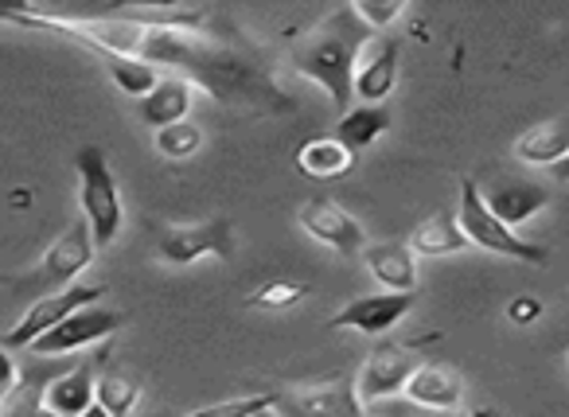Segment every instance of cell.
Returning a JSON list of instances; mask_svg holds the SVG:
<instances>
[{
	"label": "cell",
	"mask_w": 569,
	"mask_h": 417,
	"mask_svg": "<svg viewBox=\"0 0 569 417\" xmlns=\"http://www.w3.org/2000/svg\"><path fill=\"white\" fill-rule=\"evenodd\" d=\"M51 370L32 367V370H20L17 383L4 390L0 398V417H56L48 406H43V390L51 383Z\"/></svg>",
	"instance_id": "obj_22"
},
{
	"label": "cell",
	"mask_w": 569,
	"mask_h": 417,
	"mask_svg": "<svg viewBox=\"0 0 569 417\" xmlns=\"http://www.w3.org/2000/svg\"><path fill=\"white\" fill-rule=\"evenodd\" d=\"M515 157L522 165H538V168H553L569 157V113L550 118L542 126H530L527 133L515 141Z\"/></svg>",
	"instance_id": "obj_20"
},
{
	"label": "cell",
	"mask_w": 569,
	"mask_h": 417,
	"mask_svg": "<svg viewBox=\"0 0 569 417\" xmlns=\"http://www.w3.org/2000/svg\"><path fill=\"white\" fill-rule=\"evenodd\" d=\"M106 12L113 20L144 28V32H191V36L211 17L203 4H113Z\"/></svg>",
	"instance_id": "obj_16"
},
{
	"label": "cell",
	"mask_w": 569,
	"mask_h": 417,
	"mask_svg": "<svg viewBox=\"0 0 569 417\" xmlns=\"http://www.w3.org/2000/svg\"><path fill=\"white\" fill-rule=\"evenodd\" d=\"M297 222H301L305 235L332 246V250L343 254V258H356V254H363V246H367V235H363V227H359L356 215L328 196H312L309 203L297 211Z\"/></svg>",
	"instance_id": "obj_10"
},
{
	"label": "cell",
	"mask_w": 569,
	"mask_h": 417,
	"mask_svg": "<svg viewBox=\"0 0 569 417\" xmlns=\"http://www.w3.org/2000/svg\"><path fill=\"white\" fill-rule=\"evenodd\" d=\"M191 102H196V87H191L188 79L168 75V79H160L157 87L137 102V113H141L144 126L168 129V126H176V121H188Z\"/></svg>",
	"instance_id": "obj_18"
},
{
	"label": "cell",
	"mask_w": 569,
	"mask_h": 417,
	"mask_svg": "<svg viewBox=\"0 0 569 417\" xmlns=\"http://www.w3.org/2000/svg\"><path fill=\"white\" fill-rule=\"evenodd\" d=\"M553 180L569 183V157H566V160H561V165H553Z\"/></svg>",
	"instance_id": "obj_33"
},
{
	"label": "cell",
	"mask_w": 569,
	"mask_h": 417,
	"mask_svg": "<svg viewBox=\"0 0 569 417\" xmlns=\"http://www.w3.org/2000/svg\"><path fill=\"white\" fill-rule=\"evenodd\" d=\"M398 59H402L398 40L371 36L367 48L359 51V63H356V82H351L356 98H363L367 106H379L398 82Z\"/></svg>",
	"instance_id": "obj_13"
},
{
	"label": "cell",
	"mask_w": 569,
	"mask_h": 417,
	"mask_svg": "<svg viewBox=\"0 0 569 417\" xmlns=\"http://www.w3.org/2000/svg\"><path fill=\"white\" fill-rule=\"evenodd\" d=\"M297 168L309 180H340V176H348L356 168V152L343 149L336 137H309L297 149Z\"/></svg>",
	"instance_id": "obj_21"
},
{
	"label": "cell",
	"mask_w": 569,
	"mask_h": 417,
	"mask_svg": "<svg viewBox=\"0 0 569 417\" xmlns=\"http://www.w3.org/2000/svg\"><path fill=\"white\" fill-rule=\"evenodd\" d=\"M406 401L421 409H433V414H457L465 406V375H460L452 363H421L413 370V378L406 383Z\"/></svg>",
	"instance_id": "obj_12"
},
{
	"label": "cell",
	"mask_w": 569,
	"mask_h": 417,
	"mask_svg": "<svg viewBox=\"0 0 569 417\" xmlns=\"http://www.w3.org/2000/svg\"><path fill=\"white\" fill-rule=\"evenodd\" d=\"M351 12H356V17L371 28V32H382V28H390L398 17H402L406 4H402V0H387V4H382V0H356V4H351Z\"/></svg>",
	"instance_id": "obj_30"
},
{
	"label": "cell",
	"mask_w": 569,
	"mask_h": 417,
	"mask_svg": "<svg viewBox=\"0 0 569 417\" xmlns=\"http://www.w3.org/2000/svg\"><path fill=\"white\" fill-rule=\"evenodd\" d=\"M367 40H371V28L348 4V9L320 20L293 48V71L312 79L317 87H325V95L332 98L340 118L351 110V98H356L351 82H356V63H359V51L367 48Z\"/></svg>",
	"instance_id": "obj_2"
},
{
	"label": "cell",
	"mask_w": 569,
	"mask_h": 417,
	"mask_svg": "<svg viewBox=\"0 0 569 417\" xmlns=\"http://www.w3.org/2000/svg\"><path fill=\"white\" fill-rule=\"evenodd\" d=\"M157 254L164 266H196L203 258H219L230 261L234 258V230H230L227 219H207L196 222V227H172L160 235Z\"/></svg>",
	"instance_id": "obj_8"
},
{
	"label": "cell",
	"mask_w": 569,
	"mask_h": 417,
	"mask_svg": "<svg viewBox=\"0 0 569 417\" xmlns=\"http://www.w3.org/2000/svg\"><path fill=\"white\" fill-rule=\"evenodd\" d=\"M94 401L110 417H133L141 401V383L121 367H102V375H94Z\"/></svg>",
	"instance_id": "obj_25"
},
{
	"label": "cell",
	"mask_w": 569,
	"mask_h": 417,
	"mask_svg": "<svg viewBox=\"0 0 569 417\" xmlns=\"http://www.w3.org/2000/svg\"><path fill=\"white\" fill-rule=\"evenodd\" d=\"M79 417H110V414H106V409H102V406H98V401H94V406H90L87 414H79Z\"/></svg>",
	"instance_id": "obj_34"
},
{
	"label": "cell",
	"mask_w": 569,
	"mask_h": 417,
	"mask_svg": "<svg viewBox=\"0 0 569 417\" xmlns=\"http://www.w3.org/2000/svg\"><path fill=\"white\" fill-rule=\"evenodd\" d=\"M387 129H390V110H382V106H356V110L343 113L340 126H336V141L351 152H363V149H371Z\"/></svg>",
	"instance_id": "obj_24"
},
{
	"label": "cell",
	"mask_w": 569,
	"mask_h": 417,
	"mask_svg": "<svg viewBox=\"0 0 569 417\" xmlns=\"http://www.w3.org/2000/svg\"><path fill=\"white\" fill-rule=\"evenodd\" d=\"M74 172H79V203L82 219L90 222V235L94 246H110L121 235V222H126V207H121V191L113 180V168L106 160V152L98 145H82L79 157H74Z\"/></svg>",
	"instance_id": "obj_3"
},
{
	"label": "cell",
	"mask_w": 569,
	"mask_h": 417,
	"mask_svg": "<svg viewBox=\"0 0 569 417\" xmlns=\"http://www.w3.org/2000/svg\"><path fill=\"white\" fill-rule=\"evenodd\" d=\"M141 63H168L183 71L191 87L207 90L219 106L242 113H284L293 110V98L277 87V79L242 51L207 43L191 32H144Z\"/></svg>",
	"instance_id": "obj_1"
},
{
	"label": "cell",
	"mask_w": 569,
	"mask_h": 417,
	"mask_svg": "<svg viewBox=\"0 0 569 417\" xmlns=\"http://www.w3.org/2000/svg\"><path fill=\"white\" fill-rule=\"evenodd\" d=\"M538 316H542V300L530 297V292L507 300V320H511V324H522V328H527V324H535Z\"/></svg>",
	"instance_id": "obj_31"
},
{
	"label": "cell",
	"mask_w": 569,
	"mask_h": 417,
	"mask_svg": "<svg viewBox=\"0 0 569 417\" xmlns=\"http://www.w3.org/2000/svg\"><path fill=\"white\" fill-rule=\"evenodd\" d=\"M94 250L98 246H94V235H90V222L74 219L71 227L51 242V250L43 254L40 277L51 285H59V289H67V285H74V277L94 261Z\"/></svg>",
	"instance_id": "obj_14"
},
{
	"label": "cell",
	"mask_w": 569,
	"mask_h": 417,
	"mask_svg": "<svg viewBox=\"0 0 569 417\" xmlns=\"http://www.w3.org/2000/svg\"><path fill=\"white\" fill-rule=\"evenodd\" d=\"M359 258L367 261V269L382 285V292H418V258H413V250L402 238L367 242Z\"/></svg>",
	"instance_id": "obj_15"
},
{
	"label": "cell",
	"mask_w": 569,
	"mask_h": 417,
	"mask_svg": "<svg viewBox=\"0 0 569 417\" xmlns=\"http://www.w3.org/2000/svg\"><path fill=\"white\" fill-rule=\"evenodd\" d=\"M157 152L168 160H191L199 152V145H203V129L191 126V121H176V126L168 129H157Z\"/></svg>",
	"instance_id": "obj_28"
},
{
	"label": "cell",
	"mask_w": 569,
	"mask_h": 417,
	"mask_svg": "<svg viewBox=\"0 0 569 417\" xmlns=\"http://www.w3.org/2000/svg\"><path fill=\"white\" fill-rule=\"evenodd\" d=\"M480 196H483V203H488V211L496 215L507 230H519L530 215L542 211V207L550 203V188H542V183H527V180L499 183V188H488V191L480 188Z\"/></svg>",
	"instance_id": "obj_17"
},
{
	"label": "cell",
	"mask_w": 569,
	"mask_h": 417,
	"mask_svg": "<svg viewBox=\"0 0 569 417\" xmlns=\"http://www.w3.org/2000/svg\"><path fill=\"white\" fill-rule=\"evenodd\" d=\"M418 305V292H371V297H356L328 320L332 331H367V336H382L398 320H406V312Z\"/></svg>",
	"instance_id": "obj_11"
},
{
	"label": "cell",
	"mask_w": 569,
	"mask_h": 417,
	"mask_svg": "<svg viewBox=\"0 0 569 417\" xmlns=\"http://www.w3.org/2000/svg\"><path fill=\"white\" fill-rule=\"evenodd\" d=\"M309 297V285L305 281H266L261 289H253L246 297V308H261V312H284V308L301 305Z\"/></svg>",
	"instance_id": "obj_27"
},
{
	"label": "cell",
	"mask_w": 569,
	"mask_h": 417,
	"mask_svg": "<svg viewBox=\"0 0 569 417\" xmlns=\"http://www.w3.org/2000/svg\"><path fill=\"white\" fill-rule=\"evenodd\" d=\"M269 406H273V390L246 394V398H230V401H214V406H199V409H188V414H157V417H253Z\"/></svg>",
	"instance_id": "obj_29"
},
{
	"label": "cell",
	"mask_w": 569,
	"mask_h": 417,
	"mask_svg": "<svg viewBox=\"0 0 569 417\" xmlns=\"http://www.w3.org/2000/svg\"><path fill=\"white\" fill-rule=\"evenodd\" d=\"M406 246L413 250V258H418V254H426V258H445V254L468 250V238H465V230H460L457 215L441 211V215H433V219L421 222V227L406 238Z\"/></svg>",
	"instance_id": "obj_23"
},
{
	"label": "cell",
	"mask_w": 569,
	"mask_h": 417,
	"mask_svg": "<svg viewBox=\"0 0 569 417\" xmlns=\"http://www.w3.org/2000/svg\"><path fill=\"white\" fill-rule=\"evenodd\" d=\"M17 375H20V370H17V363H12L9 347L0 344V394H4V390H9L12 383H17Z\"/></svg>",
	"instance_id": "obj_32"
},
{
	"label": "cell",
	"mask_w": 569,
	"mask_h": 417,
	"mask_svg": "<svg viewBox=\"0 0 569 417\" xmlns=\"http://www.w3.org/2000/svg\"><path fill=\"white\" fill-rule=\"evenodd\" d=\"M421 363L426 359L418 355V347L390 344V339L387 344H375L363 370H359V378H356L359 401H363V406H379V401H387V398H398Z\"/></svg>",
	"instance_id": "obj_6"
},
{
	"label": "cell",
	"mask_w": 569,
	"mask_h": 417,
	"mask_svg": "<svg viewBox=\"0 0 569 417\" xmlns=\"http://www.w3.org/2000/svg\"><path fill=\"white\" fill-rule=\"evenodd\" d=\"M277 417H367V406L356 394V378L332 375L325 383H301L289 390H273Z\"/></svg>",
	"instance_id": "obj_5"
},
{
	"label": "cell",
	"mask_w": 569,
	"mask_h": 417,
	"mask_svg": "<svg viewBox=\"0 0 569 417\" xmlns=\"http://www.w3.org/2000/svg\"><path fill=\"white\" fill-rule=\"evenodd\" d=\"M126 324V316L113 312V308H79V312H71L63 324H56L51 331H43L40 339L32 344L36 355H43V359H56V355H71V351H82V347L90 344H102V339H110L113 331Z\"/></svg>",
	"instance_id": "obj_9"
},
{
	"label": "cell",
	"mask_w": 569,
	"mask_h": 417,
	"mask_svg": "<svg viewBox=\"0 0 569 417\" xmlns=\"http://www.w3.org/2000/svg\"><path fill=\"white\" fill-rule=\"evenodd\" d=\"M465 417H499V409H476V414H465Z\"/></svg>",
	"instance_id": "obj_35"
},
{
	"label": "cell",
	"mask_w": 569,
	"mask_h": 417,
	"mask_svg": "<svg viewBox=\"0 0 569 417\" xmlns=\"http://www.w3.org/2000/svg\"><path fill=\"white\" fill-rule=\"evenodd\" d=\"M102 297H106V285H79V281H74V285H67V289H56L51 297L36 300V305L28 308V312L20 316L9 331H4V339H0V344H4V347H32L43 331H51L56 324H63L67 316L79 312V308L98 305Z\"/></svg>",
	"instance_id": "obj_7"
},
{
	"label": "cell",
	"mask_w": 569,
	"mask_h": 417,
	"mask_svg": "<svg viewBox=\"0 0 569 417\" xmlns=\"http://www.w3.org/2000/svg\"><path fill=\"white\" fill-rule=\"evenodd\" d=\"M566 363H569V355H566Z\"/></svg>",
	"instance_id": "obj_37"
},
{
	"label": "cell",
	"mask_w": 569,
	"mask_h": 417,
	"mask_svg": "<svg viewBox=\"0 0 569 417\" xmlns=\"http://www.w3.org/2000/svg\"><path fill=\"white\" fill-rule=\"evenodd\" d=\"M102 63H106V71H110V79L118 82L126 95H133V98H144L152 87L160 82V75H157V67H149V63H141V59H126V56H102Z\"/></svg>",
	"instance_id": "obj_26"
},
{
	"label": "cell",
	"mask_w": 569,
	"mask_h": 417,
	"mask_svg": "<svg viewBox=\"0 0 569 417\" xmlns=\"http://www.w3.org/2000/svg\"><path fill=\"white\" fill-rule=\"evenodd\" d=\"M253 417H277L273 409H261V414H253Z\"/></svg>",
	"instance_id": "obj_36"
},
{
	"label": "cell",
	"mask_w": 569,
	"mask_h": 417,
	"mask_svg": "<svg viewBox=\"0 0 569 417\" xmlns=\"http://www.w3.org/2000/svg\"><path fill=\"white\" fill-rule=\"evenodd\" d=\"M43 406L56 417H79L94 406V367L79 363L71 370H59L43 390Z\"/></svg>",
	"instance_id": "obj_19"
},
{
	"label": "cell",
	"mask_w": 569,
	"mask_h": 417,
	"mask_svg": "<svg viewBox=\"0 0 569 417\" xmlns=\"http://www.w3.org/2000/svg\"><path fill=\"white\" fill-rule=\"evenodd\" d=\"M457 222H460V230H465L468 246H480V250L522 261V266H546V261H550V254H546L542 246L519 238L515 230H507L503 222L488 211V203H483V196H480V183L476 180H460Z\"/></svg>",
	"instance_id": "obj_4"
}]
</instances>
